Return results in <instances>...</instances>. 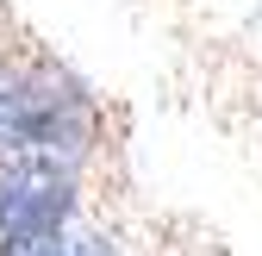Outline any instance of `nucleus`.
Segmentation results:
<instances>
[{
    "instance_id": "nucleus-3",
    "label": "nucleus",
    "mask_w": 262,
    "mask_h": 256,
    "mask_svg": "<svg viewBox=\"0 0 262 256\" xmlns=\"http://www.w3.org/2000/svg\"><path fill=\"white\" fill-rule=\"evenodd\" d=\"M0 256H25V238H0Z\"/></svg>"
},
{
    "instance_id": "nucleus-1",
    "label": "nucleus",
    "mask_w": 262,
    "mask_h": 256,
    "mask_svg": "<svg viewBox=\"0 0 262 256\" xmlns=\"http://www.w3.org/2000/svg\"><path fill=\"white\" fill-rule=\"evenodd\" d=\"M69 219V181L56 169L19 163L0 175V238H25V244H50Z\"/></svg>"
},
{
    "instance_id": "nucleus-2",
    "label": "nucleus",
    "mask_w": 262,
    "mask_h": 256,
    "mask_svg": "<svg viewBox=\"0 0 262 256\" xmlns=\"http://www.w3.org/2000/svg\"><path fill=\"white\" fill-rule=\"evenodd\" d=\"M44 256H113V250H106L100 238H56Z\"/></svg>"
}]
</instances>
